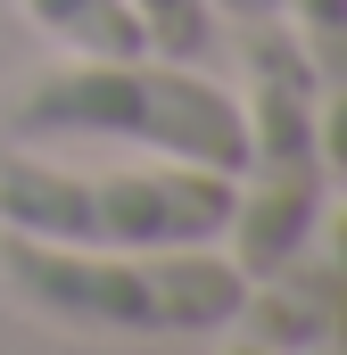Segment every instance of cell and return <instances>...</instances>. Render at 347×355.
I'll return each mask as SVG.
<instances>
[{
  "label": "cell",
  "instance_id": "1",
  "mask_svg": "<svg viewBox=\"0 0 347 355\" xmlns=\"http://www.w3.org/2000/svg\"><path fill=\"white\" fill-rule=\"evenodd\" d=\"M0 141L58 149V141H133L149 157L240 174V99L198 67L133 50V58H50L0 91Z\"/></svg>",
  "mask_w": 347,
  "mask_h": 355
},
{
  "label": "cell",
  "instance_id": "2",
  "mask_svg": "<svg viewBox=\"0 0 347 355\" xmlns=\"http://www.w3.org/2000/svg\"><path fill=\"white\" fill-rule=\"evenodd\" d=\"M248 272L223 248H58L0 232V297L58 331L108 339H190L240 314Z\"/></svg>",
  "mask_w": 347,
  "mask_h": 355
},
{
  "label": "cell",
  "instance_id": "3",
  "mask_svg": "<svg viewBox=\"0 0 347 355\" xmlns=\"http://www.w3.org/2000/svg\"><path fill=\"white\" fill-rule=\"evenodd\" d=\"M232 174L215 166H58L0 141V232L58 248H223Z\"/></svg>",
  "mask_w": 347,
  "mask_h": 355
},
{
  "label": "cell",
  "instance_id": "4",
  "mask_svg": "<svg viewBox=\"0 0 347 355\" xmlns=\"http://www.w3.org/2000/svg\"><path fill=\"white\" fill-rule=\"evenodd\" d=\"M240 174H232V223L223 257L240 272H264L298 257L323 223V141H314V83L281 17L240 25Z\"/></svg>",
  "mask_w": 347,
  "mask_h": 355
},
{
  "label": "cell",
  "instance_id": "5",
  "mask_svg": "<svg viewBox=\"0 0 347 355\" xmlns=\"http://www.w3.org/2000/svg\"><path fill=\"white\" fill-rule=\"evenodd\" d=\"M232 331L257 339V347H273V355H323L331 347V272H323V248L306 240L298 257L248 272Z\"/></svg>",
  "mask_w": 347,
  "mask_h": 355
},
{
  "label": "cell",
  "instance_id": "6",
  "mask_svg": "<svg viewBox=\"0 0 347 355\" xmlns=\"http://www.w3.org/2000/svg\"><path fill=\"white\" fill-rule=\"evenodd\" d=\"M273 17L289 25L306 83H314V141H323V174L347 182V0H273Z\"/></svg>",
  "mask_w": 347,
  "mask_h": 355
},
{
  "label": "cell",
  "instance_id": "7",
  "mask_svg": "<svg viewBox=\"0 0 347 355\" xmlns=\"http://www.w3.org/2000/svg\"><path fill=\"white\" fill-rule=\"evenodd\" d=\"M17 17L67 58H133V50H149L141 17L124 0H17Z\"/></svg>",
  "mask_w": 347,
  "mask_h": 355
},
{
  "label": "cell",
  "instance_id": "8",
  "mask_svg": "<svg viewBox=\"0 0 347 355\" xmlns=\"http://www.w3.org/2000/svg\"><path fill=\"white\" fill-rule=\"evenodd\" d=\"M124 8L141 17V33H149L158 58L198 67V58L215 50V8H207V0H124Z\"/></svg>",
  "mask_w": 347,
  "mask_h": 355
},
{
  "label": "cell",
  "instance_id": "9",
  "mask_svg": "<svg viewBox=\"0 0 347 355\" xmlns=\"http://www.w3.org/2000/svg\"><path fill=\"white\" fill-rule=\"evenodd\" d=\"M323 240V272H331V355H347V207H331L323 223H314Z\"/></svg>",
  "mask_w": 347,
  "mask_h": 355
},
{
  "label": "cell",
  "instance_id": "10",
  "mask_svg": "<svg viewBox=\"0 0 347 355\" xmlns=\"http://www.w3.org/2000/svg\"><path fill=\"white\" fill-rule=\"evenodd\" d=\"M207 8H215V25H223V17H232V25H248V17H273V0H207Z\"/></svg>",
  "mask_w": 347,
  "mask_h": 355
},
{
  "label": "cell",
  "instance_id": "11",
  "mask_svg": "<svg viewBox=\"0 0 347 355\" xmlns=\"http://www.w3.org/2000/svg\"><path fill=\"white\" fill-rule=\"evenodd\" d=\"M223 331H232V322H223ZM223 355H273V347H257V339H240V331H232V339H223Z\"/></svg>",
  "mask_w": 347,
  "mask_h": 355
},
{
  "label": "cell",
  "instance_id": "12",
  "mask_svg": "<svg viewBox=\"0 0 347 355\" xmlns=\"http://www.w3.org/2000/svg\"><path fill=\"white\" fill-rule=\"evenodd\" d=\"M323 355H331V347H323Z\"/></svg>",
  "mask_w": 347,
  "mask_h": 355
}]
</instances>
